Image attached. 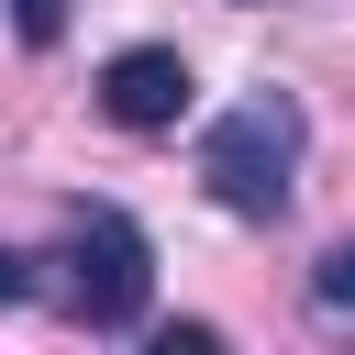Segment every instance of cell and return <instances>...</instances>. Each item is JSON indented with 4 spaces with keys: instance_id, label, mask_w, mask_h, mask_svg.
<instances>
[{
    "instance_id": "6da1fadb",
    "label": "cell",
    "mask_w": 355,
    "mask_h": 355,
    "mask_svg": "<svg viewBox=\"0 0 355 355\" xmlns=\"http://www.w3.org/2000/svg\"><path fill=\"white\" fill-rule=\"evenodd\" d=\"M300 144H311L300 100H288V89H255V100H233V111L200 133V189H211L233 222H277V211L300 200Z\"/></svg>"
},
{
    "instance_id": "7a4b0ae2",
    "label": "cell",
    "mask_w": 355,
    "mask_h": 355,
    "mask_svg": "<svg viewBox=\"0 0 355 355\" xmlns=\"http://www.w3.org/2000/svg\"><path fill=\"white\" fill-rule=\"evenodd\" d=\"M144 300H155V244H144V222L111 211V200H78V211H67V244H55V311H67L78 333H133Z\"/></svg>"
},
{
    "instance_id": "3957f363",
    "label": "cell",
    "mask_w": 355,
    "mask_h": 355,
    "mask_svg": "<svg viewBox=\"0 0 355 355\" xmlns=\"http://www.w3.org/2000/svg\"><path fill=\"white\" fill-rule=\"evenodd\" d=\"M178 111H189V55H178V44H122V55L100 67V122H122V133H178Z\"/></svg>"
},
{
    "instance_id": "277c9868",
    "label": "cell",
    "mask_w": 355,
    "mask_h": 355,
    "mask_svg": "<svg viewBox=\"0 0 355 355\" xmlns=\"http://www.w3.org/2000/svg\"><path fill=\"white\" fill-rule=\"evenodd\" d=\"M311 322H322V333H355V233L322 244V266H311Z\"/></svg>"
},
{
    "instance_id": "5b68a950",
    "label": "cell",
    "mask_w": 355,
    "mask_h": 355,
    "mask_svg": "<svg viewBox=\"0 0 355 355\" xmlns=\"http://www.w3.org/2000/svg\"><path fill=\"white\" fill-rule=\"evenodd\" d=\"M67 11H78V0H11V33L44 55V44H67Z\"/></svg>"
},
{
    "instance_id": "8992f818",
    "label": "cell",
    "mask_w": 355,
    "mask_h": 355,
    "mask_svg": "<svg viewBox=\"0 0 355 355\" xmlns=\"http://www.w3.org/2000/svg\"><path fill=\"white\" fill-rule=\"evenodd\" d=\"M33 288H44V277H33V255H22V244H0V300H33Z\"/></svg>"
}]
</instances>
